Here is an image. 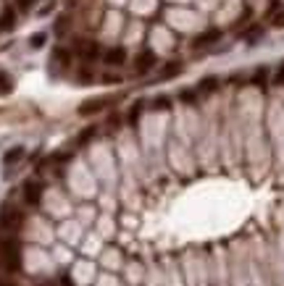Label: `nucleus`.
<instances>
[{
  "instance_id": "12",
  "label": "nucleus",
  "mask_w": 284,
  "mask_h": 286,
  "mask_svg": "<svg viewBox=\"0 0 284 286\" xmlns=\"http://www.w3.org/2000/svg\"><path fill=\"white\" fill-rule=\"evenodd\" d=\"M216 84H218L216 79H203V81H200V92H203V95L213 92V90H216Z\"/></svg>"
},
{
  "instance_id": "13",
  "label": "nucleus",
  "mask_w": 284,
  "mask_h": 286,
  "mask_svg": "<svg viewBox=\"0 0 284 286\" xmlns=\"http://www.w3.org/2000/svg\"><path fill=\"white\" fill-rule=\"evenodd\" d=\"M42 42H45V34H34V37L29 39V45H32V48H42Z\"/></svg>"
},
{
  "instance_id": "15",
  "label": "nucleus",
  "mask_w": 284,
  "mask_h": 286,
  "mask_svg": "<svg viewBox=\"0 0 284 286\" xmlns=\"http://www.w3.org/2000/svg\"><path fill=\"white\" fill-rule=\"evenodd\" d=\"M16 3H18V8H21V11H27V8H32L34 0H16Z\"/></svg>"
},
{
  "instance_id": "5",
  "label": "nucleus",
  "mask_w": 284,
  "mask_h": 286,
  "mask_svg": "<svg viewBox=\"0 0 284 286\" xmlns=\"http://www.w3.org/2000/svg\"><path fill=\"white\" fill-rule=\"evenodd\" d=\"M105 105H108V100H87V103L79 108V116H92V113L103 111Z\"/></svg>"
},
{
  "instance_id": "18",
  "label": "nucleus",
  "mask_w": 284,
  "mask_h": 286,
  "mask_svg": "<svg viewBox=\"0 0 284 286\" xmlns=\"http://www.w3.org/2000/svg\"><path fill=\"white\" fill-rule=\"evenodd\" d=\"M0 286H13V283H8V281H0Z\"/></svg>"
},
{
  "instance_id": "17",
  "label": "nucleus",
  "mask_w": 284,
  "mask_h": 286,
  "mask_svg": "<svg viewBox=\"0 0 284 286\" xmlns=\"http://www.w3.org/2000/svg\"><path fill=\"white\" fill-rule=\"evenodd\" d=\"M156 105H158V108H168V100H166V97H158Z\"/></svg>"
},
{
  "instance_id": "6",
  "label": "nucleus",
  "mask_w": 284,
  "mask_h": 286,
  "mask_svg": "<svg viewBox=\"0 0 284 286\" xmlns=\"http://www.w3.org/2000/svg\"><path fill=\"white\" fill-rule=\"evenodd\" d=\"M77 53H79V55H84V58H90V60H92V58H98V55H100V48L95 45V42H82V45L77 48Z\"/></svg>"
},
{
  "instance_id": "14",
  "label": "nucleus",
  "mask_w": 284,
  "mask_h": 286,
  "mask_svg": "<svg viewBox=\"0 0 284 286\" xmlns=\"http://www.w3.org/2000/svg\"><path fill=\"white\" fill-rule=\"evenodd\" d=\"M274 81H276V84H281V87H284V63H281V66H279V71H276V76H274Z\"/></svg>"
},
{
  "instance_id": "4",
  "label": "nucleus",
  "mask_w": 284,
  "mask_h": 286,
  "mask_svg": "<svg viewBox=\"0 0 284 286\" xmlns=\"http://www.w3.org/2000/svg\"><path fill=\"white\" fill-rule=\"evenodd\" d=\"M103 60H105L108 66H121V63L126 60V50H124L121 45H116V48H108V50L103 53Z\"/></svg>"
},
{
  "instance_id": "7",
  "label": "nucleus",
  "mask_w": 284,
  "mask_h": 286,
  "mask_svg": "<svg viewBox=\"0 0 284 286\" xmlns=\"http://www.w3.org/2000/svg\"><path fill=\"white\" fill-rule=\"evenodd\" d=\"M218 37H221V32L211 29V32H205V34H200L198 39H195V48H205V45H211V42H216Z\"/></svg>"
},
{
  "instance_id": "8",
  "label": "nucleus",
  "mask_w": 284,
  "mask_h": 286,
  "mask_svg": "<svg viewBox=\"0 0 284 286\" xmlns=\"http://www.w3.org/2000/svg\"><path fill=\"white\" fill-rule=\"evenodd\" d=\"M21 155H24V150H21V147H13V150H8V152H6V158H3V163H6V166H11V163L21 160Z\"/></svg>"
},
{
  "instance_id": "11",
  "label": "nucleus",
  "mask_w": 284,
  "mask_h": 286,
  "mask_svg": "<svg viewBox=\"0 0 284 286\" xmlns=\"http://www.w3.org/2000/svg\"><path fill=\"white\" fill-rule=\"evenodd\" d=\"M182 71V63H168V69L161 71V79H171V76H177Z\"/></svg>"
},
{
  "instance_id": "9",
  "label": "nucleus",
  "mask_w": 284,
  "mask_h": 286,
  "mask_svg": "<svg viewBox=\"0 0 284 286\" xmlns=\"http://www.w3.org/2000/svg\"><path fill=\"white\" fill-rule=\"evenodd\" d=\"M13 21H16V13L8 8L3 16H0V29H11V27H13Z\"/></svg>"
},
{
  "instance_id": "2",
  "label": "nucleus",
  "mask_w": 284,
  "mask_h": 286,
  "mask_svg": "<svg viewBox=\"0 0 284 286\" xmlns=\"http://www.w3.org/2000/svg\"><path fill=\"white\" fill-rule=\"evenodd\" d=\"M42 192H45V187H42V181H37V179H29V181L24 184V200H27L29 205H37V202L42 200Z\"/></svg>"
},
{
  "instance_id": "1",
  "label": "nucleus",
  "mask_w": 284,
  "mask_h": 286,
  "mask_svg": "<svg viewBox=\"0 0 284 286\" xmlns=\"http://www.w3.org/2000/svg\"><path fill=\"white\" fill-rule=\"evenodd\" d=\"M18 268H21V244L16 241V236L0 239V271L16 273Z\"/></svg>"
},
{
  "instance_id": "10",
  "label": "nucleus",
  "mask_w": 284,
  "mask_h": 286,
  "mask_svg": "<svg viewBox=\"0 0 284 286\" xmlns=\"http://www.w3.org/2000/svg\"><path fill=\"white\" fill-rule=\"evenodd\" d=\"M11 87H13L11 76H8L6 71H0V95H8V92H11Z\"/></svg>"
},
{
  "instance_id": "3",
  "label": "nucleus",
  "mask_w": 284,
  "mask_h": 286,
  "mask_svg": "<svg viewBox=\"0 0 284 286\" xmlns=\"http://www.w3.org/2000/svg\"><path fill=\"white\" fill-rule=\"evenodd\" d=\"M153 66H156V55H153L150 50H142V53L135 58V71H137V74H147Z\"/></svg>"
},
{
  "instance_id": "16",
  "label": "nucleus",
  "mask_w": 284,
  "mask_h": 286,
  "mask_svg": "<svg viewBox=\"0 0 284 286\" xmlns=\"http://www.w3.org/2000/svg\"><path fill=\"white\" fill-rule=\"evenodd\" d=\"M274 27H279V29L284 27V13H279V16L274 18Z\"/></svg>"
}]
</instances>
